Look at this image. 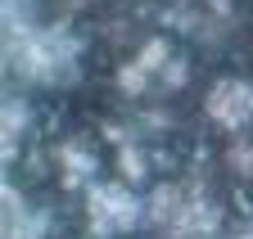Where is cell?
Instances as JSON below:
<instances>
[{
	"mask_svg": "<svg viewBox=\"0 0 253 239\" xmlns=\"http://www.w3.org/2000/svg\"><path fill=\"white\" fill-rule=\"evenodd\" d=\"M199 113L204 122L221 136H249L253 131V77L244 72H221L204 86V100H199Z\"/></svg>",
	"mask_w": 253,
	"mask_h": 239,
	"instance_id": "5",
	"label": "cell"
},
{
	"mask_svg": "<svg viewBox=\"0 0 253 239\" xmlns=\"http://www.w3.org/2000/svg\"><path fill=\"white\" fill-rule=\"evenodd\" d=\"M145 226L163 239H221L226 207L204 176H168L145 190Z\"/></svg>",
	"mask_w": 253,
	"mask_h": 239,
	"instance_id": "2",
	"label": "cell"
},
{
	"mask_svg": "<svg viewBox=\"0 0 253 239\" xmlns=\"http://www.w3.org/2000/svg\"><path fill=\"white\" fill-rule=\"evenodd\" d=\"M226 239H253V217H240L235 226H226Z\"/></svg>",
	"mask_w": 253,
	"mask_h": 239,
	"instance_id": "9",
	"label": "cell"
},
{
	"mask_svg": "<svg viewBox=\"0 0 253 239\" xmlns=\"http://www.w3.org/2000/svg\"><path fill=\"white\" fill-rule=\"evenodd\" d=\"M32 127H37V108H32V100L23 91H5V104H0V158L18 163L23 144L32 140Z\"/></svg>",
	"mask_w": 253,
	"mask_h": 239,
	"instance_id": "8",
	"label": "cell"
},
{
	"mask_svg": "<svg viewBox=\"0 0 253 239\" xmlns=\"http://www.w3.org/2000/svg\"><path fill=\"white\" fill-rule=\"evenodd\" d=\"M82 59H86V41L63 18H54V23H41V18L5 23V72L18 86L68 91V86L82 81Z\"/></svg>",
	"mask_w": 253,
	"mask_h": 239,
	"instance_id": "1",
	"label": "cell"
},
{
	"mask_svg": "<svg viewBox=\"0 0 253 239\" xmlns=\"http://www.w3.org/2000/svg\"><path fill=\"white\" fill-rule=\"evenodd\" d=\"M50 207L27 199L23 185H14L5 176V185H0V235L5 239H50Z\"/></svg>",
	"mask_w": 253,
	"mask_h": 239,
	"instance_id": "6",
	"label": "cell"
},
{
	"mask_svg": "<svg viewBox=\"0 0 253 239\" xmlns=\"http://www.w3.org/2000/svg\"><path fill=\"white\" fill-rule=\"evenodd\" d=\"M176 64V50L168 36H145L131 54L113 68V91L122 100H149V95H168V72Z\"/></svg>",
	"mask_w": 253,
	"mask_h": 239,
	"instance_id": "4",
	"label": "cell"
},
{
	"mask_svg": "<svg viewBox=\"0 0 253 239\" xmlns=\"http://www.w3.org/2000/svg\"><path fill=\"white\" fill-rule=\"evenodd\" d=\"M50 158H54V176H59L63 190H82V194H86L95 181H100V149H95L82 131L63 136V140L50 149Z\"/></svg>",
	"mask_w": 253,
	"mask_h": 239,
	"instance_id": "7",
	"label": "cell"
},
{
	"mask_svg": "<svg viewBox=\"0 0 253 239\" xmlns=\"http://www.w3.org/2000/svg\"><path fill=\"white\" fill-rule=\"evenodd\" d=\"M82 226L86 239H126L145 226V194L122 176H104L82 194Z\"/></svg>",
	"mask_w": 253,
	"mask_h": 239,
	"instance_id": "3",
	"label": "cell"
}]
</instances>
